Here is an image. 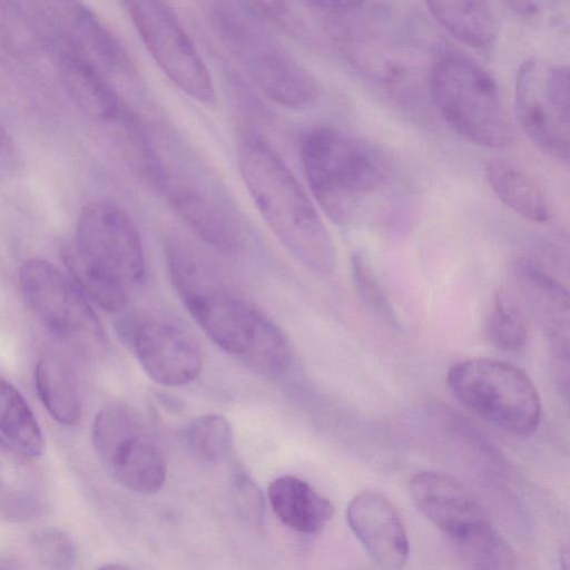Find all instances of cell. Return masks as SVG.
<instances>
[{"mask_svg":"<svg viewBox=\"0 0 570 570\" xmlns=\"http://www.w3.org/2000/svg\"><path fill=\"white\" fill-rule=\"evenodd\" d=\"M410 493L419 511L450 539L489 521L478 499L448 474L416 473L410 482Z\"/></svg>","mask_w":570,"mask_h":570,"instance_id":"cell-18","label":"cell"},{"mask_svg":"<svg viewBox=\"0 0 570 570\" xmlns=\"http://www.w3.org/2000/svg\"><path fill=\"white\" fill-rule=\"evenodd\" d=\"M487 335L492 345L505 352L521 350L528 338V327L514 296L503 289L493 297L487 322Z\"/></svg>","mask_w":570,"mask_h":570,"instance_id":"cell-28","label":"cell"},{"mask_svg":"<svg viewBox=\"0 0 570 570\" xmlns=\"http://www.w3.org/2000/svg\"><path fill=\"white\" fill-rule=\"evenodd\" d=\"M95 450L112 476L127 489L153 494L164 484L167 463L155 435L132 409H102L92 425Z\"/></svg>","mask_w":570,"mask_h":570,"instance_id":"cell-11","label":"cell"},{"mask_svg":"<svg viewBox=\"0 0 570 570\" xmlns=\"http://www.w3.org/2000/svg\"><path fill=\"white\" fill-rule=\"evenodd\" d=\"M0 431L20 451L37 456L43 450L38 421L20 392L0 377Z\"/></svg>","mask_w":570,"mask_h":570,"instance_id":"cell-25","label":"cell"},{"mask_svg":"<svg viewBox=\"0 0 570 570\" xmlns=\"http://www.w3.org/2000/svg\"><path fill=\"white\" fill-rule=\"evenodd\" d=\"M430 91L442 118L468 141L485 148L513 141L495 80L471 58L456 52L440 56L431 69Z\"/></svg>","mask_w":570,"mask_h":570,"instance_id":"cell-7","label":"cell"},{"mask_svg":"<svg viewBox=\"0 0 570 570\" xmlns=\"http://www.w3.org/2000/svg\"><path fill=\"white\" fill-rule=\"evenodd\" d=\"M21 293L37 318L53 334L88 347L105 343L88 297L52 263L31 258L19 271Z\"/></svg>","mask_w":570,"mask_h":570,"instance_id":"cell-14","label":"cell"},{"mask_svg":"<svg viewBox=\"0 0 570 570\" xmlns=\"http://www.w3.org/2000/svg\"><path fill=\"white\" fill-rule=\"evenodd\" d=\"M72 281L107 312L122 311L146 275L139 232L117 204L98 200L82 208L73 246L63 253Z\"/></svg>","mask_w":570,"mask_h":570,"instance_id":"cell-4","label":"cell"},{"mask_svg":"<svg viewBox=\"0 0 570 570\" xmlns=\"http://www.w3.org/2000/svg\"><path fill=\"white\" fill-rule=\"evenodd\" d=\"M184 439L190 453L205 463L222 461L232 450L233 429L220 414H206L193 420Z\"/></svg>","mask_w":570,"mask_h":570,"instance_id":"cell-27","label":"cell"},{"mask_svg":"<svg viewBox=\"0 0 570 570\" xmlns=\"http://www.w3.org/2000/svg\"><path fill=\"white\" fill-rule=\"evenodd\" d=\"M299 158L312 195L336 225L351 224L361 203L386 179L381 154L335 127L315 126L299 138Z\"/></svg>","mask_w":570,"mask_h":570,"instance_id":"cell-5","label":"cell"},{"mask_svg":"<svg viewBox=\"0 0 570 570\" xmlns=\"http://www.w3.org/2000/svg\"><path fill=\"white\" fill-rule=\"evenodd\" d=\"M56 65L61 85L82 114L112 126L121 139L135 128L140 115L128 105L114 83L69 56L56 55Z\"/></svg>","mask_w":570,"mask_h":570,"instance_id":"cell-17","label":"cell"},{"mask_svg":"<svg viewBox=\"0 0 570 570\" xmlns=\"http://www.w3.org/2000/svg\"><path fill=\"white\" fill-rule=\"evenodd\" d=\"M485 176L495 196L519 216L535 223L550 218V204L543 190L514 164L493 158L487 165Z\"/></svg>","mask_w":570,"mask_h":570,"instance_id":"cell-22","label":"cell"},{"mask_svg":"<svg viewBox=\"0 0 570 570\" xmlns=\"http://www.w3.org/2000/svg\"><path fill=\"white\" fill-rule=\"evenodd\" d=\"M244 184L282 246L306 269L330 275L336 265L331 235L283 158L258 132L244 130L237 142Z\"/></svg>","mask_w":570,"mask_h":570,"instance_id":"cell-3","label":"cell"},{"mask_svg":"<svg viewBox=\"0 0 570 570\" xmlns=\"http://www.w3.org/2000/svg\"><path fill=\"white\" fill-rule=\"evenodd\" d=\"M165 257L175 292L217 346L258 374L275 377L286 371L291 362L289 343L268 316L188 244L169 242Z\"/></svg>","mask_w":570,"mask_h":570,"instance_id":"cell-1","label":"cell"},{"mask_svg":"<svg viewBox=\"0 0 570 570\" xmlns=\"http://www.w3.org/2000/svg\"><path fill=\"white\" fill-rule=\"evenodd\" d=\"M460 559L475 569L508 570L517 566V557L490 521L451 539Z\"/></svg>","mask_w":570,"mask_h":570,"instance_id":"cell-26","label":"cell"},{"mask_svg":"<svg viewBox=\"0 0 570 570\" xmlns=\"http://www.w3.org/2000/svg\"><path fill=\"white\" fill-rule=\"evenodd\" d=\"M234 488L242 509L245 510L248 517L254 519V521H261L264 512L263 497L255 483H253L247 475L237 474L234 480Z\"/></svg>","mask_w":570,"mask_h":570,"instance_id":"cell-32","label":"cell"},{"mask_svg":"<svg viewBox=\"0 0 570 570\" xmlns=\"http://www.w3.org/2000/svg\"><path fill=\"white\" fill-rule=\"evenodd\" d=\"M351 273L354 287L363 304L373 313L396 324L397 318L380 278L377 277L368 255L363 249L351 254Z\"/></svg>","mask_w":570,"mask_h":570,"instance_id":"cell-29","label":"cell"},{"mask_svg":"<svg viewBox=\"0 0 570 570\" xmlns=\"http://www.w3.org/2000/svg\"><path fill=\"white\" fill-rule=\"evenodd\" d=\"M514 10L523 13H535L540 10L543 0H504Z\"/></svg>","mask_w":570,"mask_h":570,"instance_id":"cell-35","label":"cell"},{"mask_svg":"<svg viewBox=\"0 0 570 570\" xmlns=\"http://www.w3.org/2000/svg\"><path fill=\"white\" fill-rule=\"evenodd\" d=\"M212 18L227 51L267 98L289 109L314 104L315 79L254 11L234 0H218Z\"/></svg>","mask_w":570,"mask_h":570,"instance_id":"cell-6","label":"cell"},{"mask_svg":"<svg viewBox=\"0 0 570 570\" xmlns=\"http://www.w3.org/2000/svg\"><path fill=\"white\" fill-rule=\"evenodd\" d=\"M347 523L371 559L385 569H401L410 554L403 520L383 494L363 491L346 509Z\"/></svg>","mask_w":570,"mask_h":570,"instance_id":"cell-16","label":"cell"},{"mask_svg":"<svg viewBox=\"0 0 570 570\" xmlns=\"http://www.w3.org/2000/svg\"><path fill=\"white\" fill-rule=\"evenodd\" d=\"M135 166L167 205L205 243L223 253L243 245L235 206L198 154L159 121L145 119Z\"/></svg>","mask_w":570,"mask_h":570,"instance_id":"cell-2","label":"cell"},{"mask_svg":"<svg viewBox=\"0 0 570 570\" xmlns=\"http://www.w3.org/2000/svg\"><path fill=\"white\" fill-rule=\"evenodd\" d=\"M145 47L163 72L193 99L212 105L215 88L194 42L166 0H125Z\"/></svg>","mask_w":570,"mask_h":570,"instance_id":"cell-13","label":"cell"},{"mask_svg":"<svg viewBox=\"0 0 570 570\" xmlns=\"http://www.w3.org/2000/svg\"><path fill=\"white\" fill-rule=\"evenodd\" d=\"M446 381L462 404L507 432L527 435L540 424L538 390L528 374L511 363L468 358L449 368Z\"/></svg>","mask_w":570,"mask_h":570,"instance_id":"cell-9","label":"cell"},{"mask_svg":"<svg viewBox=\"0 0 570 570\" xmlns=\"http://www.w3.org/2000/svg\"><path fill=\"white\" fill-rule=\"evenodd\" d=\"M515 110L529 139L551 158L569 160V69L540 59L524 61L515 79Z\"/></svg>","mask_w":570,"mask_h":570,"instance_id":"cell-12","label":"cell"},{"mask_svg":"<svg viewBox=\"0 0 570 570\" xmlns=\"http://www.w3.org/2000/svg\"><path fill=\"white\" fill-rule=\"evenodd\" d=\"M517 283L530 305L544 317L553 338L567 337L568 289L542 265L529 257H519L513 265Z\"/></svg>","mask_w":570,"mask_h":570,"instance_id":"cell-21","label":"cell"},{"mask_svg":"<svg viewBox=\"0 0 570 570\" xmlns=\"http://www.w3.org/2000/svg\"><path fill=\"white\" fill-rule=\"evenodd\" d=\"M306 4L326 10L328 13L352 9L365 0H302Z\"/></svg>","mask_w":570,"mask_h":570,"instance_id":"cell-34","label":"cell"},{"mask_svg":"<svg viewBox=\"0 0 570 570\" xmlns=\"http://www.w3.org/2000/svg\"><path fill=\"white\" fill-rule=\"evenodd\" d=\"M126 336L146 374L166 386L194 381L203 366L198 343L178 325L161 318L132 322Z\"/></svg>","mask_w":570,"mask_h":570,"instance_id":"cell-15","label":"cell"},{"mask_svg":"<svg viewBox=\"0 0 570 570\" xmlns=\"http://www.w3.org/2000/svg\"><path fill=\"white\" fill-rule=\"evenodd\" d=\"M36 559L45 567L70 569L77 561V548L72 538L57 528L35 532L30 540Z\"/></svg>","mask_w":570,"mask_h":570,"instance_id":"cell-31","label":"cell"},{"mask_svg":"<svg viewBox=\"0 0 570 570\" xmlns=\"http://www.w3.org/2000/svg\"><path fill=\"white\" fill-rule=\"evenodd\" d=\"M267 495L279 521L303 534L320 532L334 513V505L327 498L295 475L276 478Z\"/></svg>","mask_w":570,"mask_h":570,"instance_id":"cell-20","label":"cell"},{"mask_svg":"<svg viewBox=\"0 0 570 570\" xmlns=\"http://www.w3.org/2000/svg\"><path fill=\"white\" fill-rule=\"evenodd\" d=\"M23 9L41 45L55 55L88 65L116 87L137 85L126 50L81 0H23Z\"/></svg>","mask_w":570,"mask_h":570,"instance_id":"cell-8","label":"cell"},{"mask_svg":"<svg viewBox=\"0 0 570 570\" xmlns=\"http://www.w3.org/2000/svg\"><path fill=\"white\" fill-rule=\"evenodd\" d=\"M0 42L20 53H29L41 45L23 7L14 0H0Z\"/></svg>","mask_w":570,"mask_h":570,"instance_id":"cell-30","label":"cell"},{"mask_svg":"<svg viewBox=\"0 0 570 570\" xmlns=\"http://www.w3.org/2000/svg\"><path fill=\"white\" fill-rule=\"evenodd\" d=\"M18 150L16 144L0 121V180L9 178L18 167Z\"/></svg>","mask_w":570,"mask_h":570,"instance_id":"cell-33","label":"cell"},{"mask_svg":"<svg viewBox=\"0 0 570 570\" xmlns=\"http://www.w3.org/2000/svg\"><path fill=\"white\" fill-rule=\"evenodd\" d=\"M435 20L459 41L475 48L492 42L497 23L489 0H425Z\"/></svg>","mask_w":570,"mask_h":570,"instance_id":"cell-23","label":"cell"},{"mask_svg":"<svg viewBox=\"0 0 570 570\" xmlns=\"http://www.w3.org/2000/svg\"><path fill=\"white\" fill-rule=\"evenodd\" d=\"M47 493L39 469L29 455L0 439V518L22 522L45 510Z\"/></svg>","mask_w":570,"mask_h":570,"instance_id":"cell-19","label":"cell"},{"mask_svg":"<svg viewBox=\"0 0 570 570\" xmlns=\"http://www.w3.org/2000/svg\"><path fill=\"white\" fill-rule=\"evenodd\" d=\"M407 26L390 8L364 7L328 13V32L356 69L392 83L406 72L415 45Z\"/></svg>","mask_w":570,"mask_h":570,"instance_id":"cell-10","label":"cell"},{"mask_svg":"<svg viewBox=\"0 0 570 570\" xmlns=\"http://www.w3.org/2000/svg\"><path fill=\"white\" fill-rule=\"evenodd\" d=\"M38 395L52 419L65 425L76 424L81 416V401L68 365L51 355L41 357L35 370Z\"/></svg>","mask_w":570,"mask_h":570,"instance_id":"cell-24","label":"cell"}]
</instances>
